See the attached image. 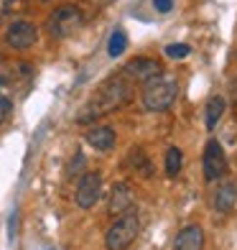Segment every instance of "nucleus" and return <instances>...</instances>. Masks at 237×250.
Returning <instances> with one entry per match:
<instances>
[{
  "label": "nucleus",
  "instance_id": "1",
  "mask_svg": "<svg viewBox=\"0 0 237 250\" xmlns=\"http://www.w3.org/2000/svg\"><path fill=\"white\" fill-rule=\"evenodd\" d=\"M128 100H130V84L122 77H110L107 82L97 87V92L87 100V105L77 112V123L87 125L102 115H110V112L120 110Z\"/></svg>",
  "mask_w": 237,
  "mask_h": 250
},
{
  "label": "nucleus",
  "instance_id": "2",
  "mask_svg": "<svg viewBox=\"0 0 237 250\" xmlns=\"http://www.w3.org/2000/svg\"><path fill=\"white\" fill-rule=\"evenodd\" d=\"M178 97V82L176 77H168V74H156L153 79H148L143 87V107L148 112H166L168 107L176 102Z\"/></svg>",
  "mask_w": 237,
  "mask_h": 250
},
{
  "label": "nucleus",
  "instance_id": "3",
  "mask_svg": "<svg viewBox=\"0 0 237 250\" xmlns=\"http://www.w3.org/2000/svg\"><path fill=\"white\" fill-rule=\"evenodd\" d=\"M138 232H140V217L133 209L125 214H118V220L105 232V248L107 250H128L135 243Z\"/></svg>",
  "mask_w": 237,
  "mask_h": 250
},
{
  "label": "nucleus",
  "instance_id": "4",
  "mask_svg": "<svg viewBox=\"0 0 237 250\" xmlns=\"http://www.w3.org/2000/svg\"><path fill=\"white\" fill-rule=\"evenodd\" d=\"M82 26H84V13L79 5H72V3L54 8V13L49 16V23H46L54 39H69Z\"/></svg>",
  "mask_w": 237,
  "mask_h": 250
},
{
  "label": "nucleus",
  "instance_id": "5",
  "mask_svg": "<svg viewBox=\"0 0 237 250\" xmlns=\"http://www.w3.org/2000/svg\"><path fill=\"white\" fill-rule=\"evenodd\" d=\"M99 194H102V174L87 171V174L79 176L77 191H74V202H77L79 209H92L99 202Z\"/></svg>",
  "mask_w": 237,
  "mask_h": 250
},
{
  "label": "nucleus",
  "instance_id": "6",
  "mask_svg": "<svg viewBox=\"0 0 237 250\" xmlns=\"http://www.w3.org/2000/svg\"><path fill=\"white\" fill-rule=\"evenodd\" d=\"M227 174V156L217 138H209L204 146V179L207 181H217Z\"/></svg>",
  "mask_w": 237,
  "mask_h": 250
},
{
  "label": "nucleus",
  "instance_id": "7",
  "mask_svg": "<svg viewBox=\"0 0 237 250\" xmlns=\"http://www.w3.org/2000/svg\"><path fill=\"white\" fill-rule=\"evenodd\" d=\"M36 41H39V28L33 23H28V21H16V23H10L8 31H5V43L13 51H26Z\"/></svg>",
  "mask_w": 237,
  "mask_h": 250
},
{
  "label": "nucleus",
  "instance_id": "8",
  "mask_svg": "<svg viewBox=\"0 0 237 250\" xmlns=\"http://www.w3.org/2000/svg\"><path fill=\"white\" fill-rule=\"evenodd\" d=\"M163 72V64L158 59H148V56H138V59H133L125 64V69H122V77L133 79V82H148L153 79L156 74Z\"/></svg>",
  "mask_w": 237,
  "mask_h": 250
},
{
  "label": "nucleus",
  "instance_id": "9",
  "mask_svg": "<svg viewBox=\"0 0 237 250\" xmlns=\"http://www.w3.org/2000/svg\"><path fill=\"white\" fill-rule=\"evenodd\" d=\"M133 202H135V191L125 184V181H120V184H115V189H112L110 194V204H107V212L110 214H125L133 209Z\"/></svg>",
  "mask_w": 237,
  "mask_h": 250
},
{
  "label": "nucleus",
  "instance_id": "10",
  "mask_svg": "<svg viewBox=\"0 0 237 250\" xmlns=\"http://www.w3.org/2000/svg\"><path fill=\"white\" fill-rule=\"evenodd\" d=\"M237 204V184L230 179H224L222 184L214 191V212L219 214H230Z\"/></svg>",
  "mask_w": 237,
  "mask_h": 250
},
{
  "label": "nucleus",
  "instance_id": "11",
  "mask_svg": "<svg viewBox=\"0 0 237 250\" xmlns=\"http://www.w3.org/2000/svg\"><path fill=\"white\" fill-rule=\"evenodd\" d=\"M174 250H204V230L199 225H186L176 235Z\"/></svg>",
  "mask_w": 237,
  "mask_h": 250
},
{
  "label": "nucleus",
  "instance_id": "12",
  "mask_svg": "<svg viewBox=\"0 0 237 250\" xmlns=\"http://www.w3.org/2000/svg\"><path fill=\"white\" fill-rule=\"evenodd\" d=\"M84 141H87L89 146H92L95 151H102V153H107V151L115 148L118 135H115V130H112L110 125H97V128L87 130V138H84Z\"/></svg>",
  "mask_w": 237,
  "mask_h": 250
},
{
  "label": "nucleus",
  "instance_id": "13",
  "mask_svg": "<svg viewBox=\"0 0 237 250\" xmlns=\"http://www.w3.org/2000/svg\"><path fill=\"white\" fill-rule=\"evenodd\" d=\"M224 110H227V100H224L222 95L209 97L207 110H204V125H207V130H214V128H217V123L222 120Z\"/></svg>",
  "mask_w": 237,
  "mask_h": 250
},
{
  "label": "nucleus",
  "instance_id": "14",
  "mask_svg": "<svg viewBox=\"0 0 237 250\" xmlns=\"http://www.w3.org/2000/svg\"><path fill=\"white\" fill-rule=\"evenodd\" d=\"M181 166H184V153H181V148L171 146V148L166 151V176L176 179L178 174H181Z\"/></svg>",
  "mask_w": 237,
  "mask_h": 250
},
{
  "label": "nucleus",
  "instance_id": "15",
  "mask_svg": "<svg viewBox=\"0 0 237 250\" xmlns=\"http://www.w3.org/2000/svg\"><path fill=\"white\" fill-rule=\"evenodd\" d=\"M125 49H128V36L122 31H115L107 41V54L112 56V59H118V56L125 54Z\"/></svg>",
  "mask_w": 237,
  "mask_h": 250
},
{
  "label": "nucleus",
  "instance_id": "16",
  "mask_svg": "<svg viewBox=\"0 0 237 250\" xmlns=\"http://www.w3.org/2000/svg\"><path fill=\"white\" fill-rule=\"evenodd\" d=\"M130 166H133V168H138L140 174L151 176V158L145 156L143 148H133V151H130Z\"/></svg>",
  "mask_w": 237,
  "mask_h": 250
},
{
  "label": "nucleus",
  "instance_id": "17",
  "mask_svg": "<svg viewBox=\"0 0 237 250\" xmlns=\"http://www.w3.org/2000/svg\"><path fill=\"white\" fill-rule=\"evenodd\" d=\"M191 49L186 46V43H171V46H166V56L168 59H184V56H189Z\"/></svg>",
  "mask_w": 237,
  "mask_h": 250
},
{
  "label": "nucleus",
  "instance_id": "18",
  "mask_svg": "<svg viewBox=\"0 0 237 250\" xmlns=\"http://www.w3.org/2000/svg\"><path fill=\"white\" fill-rule=\"evenodd\" d=\"M82 168H84V153H77L72 158L69 168H66V174H69V176H82Z\"/></svg>",
  "mask_w": 237,
  "mask_h": 250
},
{
  "label": "nucleus",
  "instance_id": "19",
  "mask_svg": "<svg viewBox=\"0 0 237 250\" xmlns=\"http://www.w3.org/2000/svg\"><path fill=\"white\" fill-rule=\"evenodd\" d=\"M10 110H13V102H10L8 97L0 95V123H3V120L10 115Z\"/></svg>",
  "mask_w": 237,
  "mask_h": 250
},
{
  "label": "nucleus",
  "instance_id": "20",
  "mask_svg": "<svg viewBox=\"0 0 237 250\" xmlns=\"http://www.w3.org/2000/svg\"><path fill=\"white\" fill-rule=\"evenodd\" d=\"M153 8L158 10V13H171L174 0H153Z\"/></svg>",
  "mask_w": 237,
  "mask_h": 250
},
{
  "label": "nucleus",
  "instance_id": "21",
  "mask_svg": "<svg viewBox=\"0 0 237 250\" xmlns=\"http://www.w3.org/2000/svg\"><path fill=\"white\" fill-rule=\"evenodd\" d=\"M232 95L237 97V77H235V82H232Z\"/></svg>",
  "mask_w": 237,
  "mask_h": 250
}]
</instances>
